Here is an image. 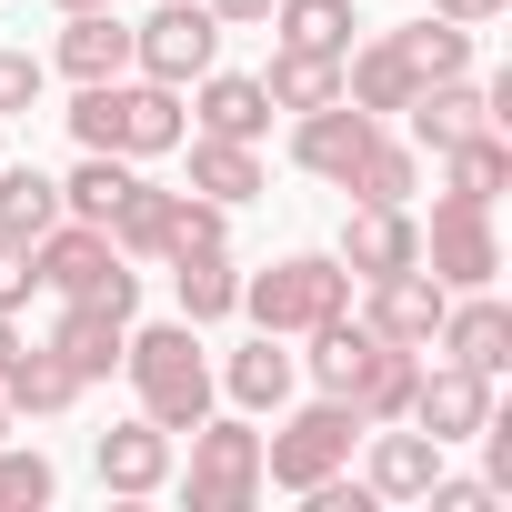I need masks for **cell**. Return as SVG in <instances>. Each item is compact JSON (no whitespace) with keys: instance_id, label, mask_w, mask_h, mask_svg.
Segmentation results:
<instances>
[{"instance_id":"obj_24","label":"cell","mask_w":512,"mask_h":512,"mask_svg":"<svg viewBox=\"0 0 512 512\" xmlns=\"http://www.w3.org/2000/svg\"><path fill=\"white\" fill-rule=\"evenodd\" d=\"M412 382H422V352H412V342H372L342 402H352L362 432H372V422H402V412H412Z\"/></svg>"},{"instance_id":"obj_23","label":"cell","mask_w":512,"mask_h":512,"mask_svg":"<svg viewBox=\"0 0 512 512\" xmlns=\"http://www.w3.org/2000/svg\"><path fill=\"white\" fill-rule=\"evenodd\" d=\"M121 342H131V312H101V302H61V322H51V352L81 382H111L121 372Z\"/></svg>"},{"instance_id":"obj_8","label":"cell","mask_w":512,"mask_h":512,"mask_svg":"<svg viewBox=\"0 0 512 512\" xmlns=\"http://www.w3.org/2000/svg\"><path fill=\"white\" fill-rule=\"evenodd\" d=\"M211 61H221V21L201 11V0H161L151 21H131V71H141V81L191 91Z\"/></svg>"},{"instance_id":"obj_33","label":"cell","mask_w":512,"mask_h":512,"mask_svg":"<svg viewBox=\"0 0 512 512\" xmlns=\"http://www.w3.org/2000/svg\"><path fill=\"white\" fill-rule=\"evenodd\" d=\"M131 171H141V161H111V151H81V161L61 171V211H71V221H111V201L131 191Z\"/></svg>"},{"instance_id":"obj_9","label":"cell","mask_w":512,"mask_h":512,"mask_svg":"<svg viewBox=\"0 0 512 512\" xmlns=\"http://www.w3.org/2000/svg\"><path fill=\"white\" fill-rule=\"evenodd\" d=\"M332 262H342L352 282L412 272V262H422V221H412V201H352V211H342V241H332Z\"/></svg>"},{"instance_id":"obj_38","label":"cell","mask_w":512,"mask_h":512,"mask_svg":"<svg viewBox=\"0 0 512 512\" xmlns=\"http://www.w3.org/2000/svg\"><path fill=\"white\" fill-rule=\"evenodd\" d=\"M201 11H211L221 31H262V21H272V0H201Z\"/></svg>"},{"instance_id":"obj_12","label":"cell","mask_w":512,"mask_h":512,"mask_svg":"<svg viewBox=\"0 0 512 512\" xmlns=\"http://www.w3.org/2000/svg\"><path fill=\"white\" fill-rule=\"evenodd\" d=\"M372 131H382V121H372V111H352V101L292 111V161H302L312 181H332V191H342V181H352V161L372 151Z\"/></svg>"},{"instance_id":"obj_26","label":"cell","mask_w":512,"mask_h":512,"mask_svg":"<svg viewBox=\"0 0 512 512\" xmlns=\"http://www.w3.org/2000/svg\"><path fill=\"white\" fill-rule=\"evenodd\" d=\"M262 91H272V111H322V101H342V61H332V51H292V41H272Z\"/></svg>"},{"instance_id":"obj_6","label":"cell","mask_w":512,"mask_h":512,"mask_svg":"<svg viewBox=\"0 0 512 512\" xmlns=\"http://www.w3.org/2000/svg\"><path fill=\"white\" fill-rule=\"evenodd\" d=\"M181 502L191 512H251L262 502V432H251V412H201L191 422Z\"/></svg>"},{"instance_id":"obj_18","label":"cell","mask_w":512,"mask_h":512,"mask_svg":"<svg viewBox=\"0 0 512 512\" xmlns=\"http://www.w3.org/2000/svg\"><path fill=\"white\" fill-rule=\"evenodd\" d=\"M0 392H11V412H21V422H61L91 382H81L51 342H11V362H0Z\"/></svg>"},{"instance_id":"obj_17","label":"cell","mask_w":512,"mask_h":512,"mask_svg":"<svg viewBox=\"0 0 512 512\" xmlns=\"http://www.w3.org/2000/svg\"><path fill=\"white\" fill-rule=\"evenodd\" d=\"M432 342H442V362H462V372H492V382H502V362H512V312H502L492 292H452Z\"/></svg>"},{"instance_id":"obj_40","label":"cell","mask_w":512,"mask_h":512,"mask_svg":"<svg viewBox=\"0 0 512 512\" xmlns=\"http://www.w3.org/2000/svg\"><path fill=\"white\" fill-rule=\"evenodd\" d=\"M51 11H121V0H51Z\"/></svg>"},{"instance_id":"obj_27","label":"cell","mask_w":512,"mask_h":512,"mask_svg":"<svg viewBox=\"0 0 512 512\" xmlns=\"http://www.w3.org/2000/svg\"><path fill=\"white\" fill-rule=\"evenodd\" d=\"M101 231H111V251H121V262H161V231H171V191L131 171V191L111 201V221H101Z\"/></svg>"},{"instance_id":"obj_37","label":"cell","mask_w":512,"mask_h":512,"mask_svg":"<svg viewBox=\"0 0 512 512\" xmlns=\"http://www.w3.org/2000/svg\"><path fill=\"white\" fill-rule=\"evenodd\" d=\"M41 292V272H31V241H0V312H21Z\"/></svg>"},{"instance_id":"obj_20","label":"cell","mask_w":512,"mask_h":512,"mask_svg":"<svg viewBox=\"0 0 512 512\" xmlns=\"http://www.w3.org/2000/svg\"><path fill=\"white\" fill-rule=\"evenodd\" d=\"M211 382L231 392V412H282V402H292V382H302V352H282V332H251Z\"/></svg>"},{"instance_id":"obj_2","label":"cell","mask_w":512,"mask_h":512,"mask_svg":"<svg viewBox=\"0 0 512 512\" xmlns=\"http://www.w3.org/2000/svg\"><path fill=\"white\" fill-rule=\"evenodd\" d=\"M121 372H131V392H141V412L181 442L211 402H221V382H211V352H201V332L171 312V322H151V332H131L121 342Z\"/></svg>"},{"instance_id":"obj_22","label":"cell","mask_w":512,"mask_h":512,"mask_svg":"<svg viewBox=\"0 0 512 512\" xmlns=\"http://www.w3.org/2000/svg\"><path fill=\"white\" fill-rule=\"evenodd\" d=\"M412 91H422V81H412V61L392 51V31H382V41H352V51H342V101H352V111L392 121V111H412Z\"/></svg>"},{"instance_id":"obj_34","label":"cell","mask_w":512,"mask_h":512,"mask_svg":"<svg viewBox=\"0 0 512 512\" xmlns=\"http://www.w3.org/2000/svg\"><path fill=\"white\" fill-rule=\"evenodd\" d=\"M191 251H231V211L201 191H171V231H161V262H191Z\"/></svg>"},{"instance_id":"obj_25","label":"cell","mask_w":512,"mask_h":512,"mask_svg":"<svg viewBox=\"0 0 512 512\" xmlns=\"http://www.w3.org/2000/svg\"><path fill=\"white\" fill-rule=\"evenodd\" d=\"M171 292H181V322L211 332L241 312V272H231V251H191V262H171Z\"/></svg>"},{"instance_id":"obj_19","label":"cell","mask_w":512,"mask_h":512,"mask_svg":"<svg viewBox=\"0 0 512 512\" xmlns=\"http://www.w3.org/2000/svg\"><path fill=\"white\" fill-rule=\"evenodd\" d=\"M51 71H61V81H121V71H131V21H121V11H61Z\"/></svg>"},{"instance_id":"obj_3","label":"cell","mask_w":512,"mask_h":512,"mask_svg":"<svg viewBox=\"0 0 512 512\" xmlns=\"http://www.w3.org/2000/svg\"><path fill=\"white\" fill-rule=\"evenodd\" d=\"M241 312H251V332L302 342V332H322L332 312H352V272L332 262V251H282L272 272H241Z\"/></svg>"},{"instance_id":"obj_16","label":"cell","mask_w":512,"mask_h":512,"mask_svg":"<svg viewBox=\"0 0 512 512\" xmlns=\"http://www.w3.org/2000/svg\"><path fill=\"white\" fill-rule=\"evenodd\" d=\"M191 131H211V141H262L272 131V91H262V71H201L191 81Z\"/></svg>"},{"instance_id":"obj_7","label":"cell","mask_w":512,"mask_h":512,"mask_svg":"<svg viewBox=\"0 0 512 512\" xmlns=\"http://www.w3.org/2000/svg\"><path fill=\"white\" fill-rule=\"evenodd\" d=\"M422 272H432L442 292H492V272H502L492 201H462V191L432 201V221H422Z\"/></svg>"},{"instance_id":"obj_39","label":"cell","mask_w":512,"mask_h":512,"mask_svg":"<svg viewBox=\"0 0 512 512\" xmlns=\"http://www.w3.org/2000/svg\"><path fill=\"white\" fill-rule=\"evenodd\" d=\"M432 11H442V21H462V31H482V21H502V11H512V0H432Z\"/></svg>"},{"instance_id":"obj_15","label":"cell","mask_w":512,"mask_h":512,"mask_svg":"<svg viewBox=\"0 0 512 512\" xmlns=\"http://www.w3.org/2000/svg\"><path fill=\"white\" fill-rule=\"evenodd\" d=\"M91 472H101V492H161L171 482V432L151 422V412H131V422H111L101 442H91Z\"/></svg>"},{"instance_id":"obj_11","label":"cell","mask_w":512,"mask_h":512,"mask_svg":"<svg viewBox=\"0 0 512 512\" xmlns=\"http://www.w3.org/2000/svg\"><path fill=\"white\" fill-rule=\"evenodd\" d=\"M352 452H362L372 502H422V492H432V472H442V442H432L422 422H372Z\"/></svg>"},{"instance_id":"obj_36","label":"cell","mask_w":512,"mask_h":512,"mask_svg":"<svg viewBox=\"0 0 512 512\" xmlns=\"http://www.w3.org/2000/svg\"><path fill=\"white\" fill-rule=\"evenodd\" d=\"M41 91H51V61L41 51H0V121L41 111Z\"/></svg>"},{"instance_id":"obj_30","label":"cell","mask_w":512,"mask_h":512,"mask_svg":"<svg viewBox=\"0 0 512 512\" xmlns=\"http://www.w3.org/2000/svg\"><path fill=\"white\" fill-rule=\"evenodd\" d=\"M392 51L412 61V81H452V71H472V31H462V21H442V11H432V21H402V31H392Z\"/></svg>"},{"instance_id":"obj_21","label":"cell","mask_w":512,"mask_h":512,"mask_svg":"<svg viewBox=\"0 0 512 512\" xmlns=\"http://www.w3.org/2000/svg\"><path fill=\"white\" fill-rule=\"evenodd\" d=\"M181 141H191V191H201V201L241 211V201H262V191H272L262 141H211V131H181Z\"/></svg>"},{"instance_id":"obj_29","label":"cell","mask_w":512,"mask_h":512,"mask_svg":"<svg viewBox=\"0 0 512 512\" xmlns=\"http://www.w3.org/2000/svg\"><path fill=\"white\" fill-rule=\"evenodd\" d=\"M262 31H282L292 51H332V61H342L362 21H352V0H272V21H262Z\"/></svg>"},{"instance_id":"obj_42","label":"cell","mask_w":512,"mask_h":512,"mask_svg":"<svg viewBox=\"0 0 512 512\" xmlns=\"http://www.w3.org/2000/svg\"><path fill=\"white\" fill-rule=\"evenodd\" d=\"M11 342H21V332H11V312H0V362H11Z\"/></svg>"},{"instance_id":"obj_32","label":"cell","mask_w":512,"mask_h":512,"mask_svg":"<svg viewBox=\"0 0 512 512\" xmlns=\"http://www.w3.org/2000/svg\"><path fill=\"white\" fill-rule=\"evenodd\" d=\"M442 161V191H462V201H492L502 181H512V141L502 131H472V141H452V151H432Z\"/></svg>"},{"instance_id":"obj_10","label":"cell","mask_w":512,"mask_h":512,"mask_svg":"<svg viewBox=\"0 0 512 512\" xmlns=\"http://www.w3.org/2000/svg\"><path fill=\"white\" fill-rule=\"evenodd\" d=\"M402 422H422L442 452L452 442H472L482 422H492V372H462V362H422V382H412V412Z\"/></svg>"},{"instance_id":"obj_5","label":"cell","mask_w":512,"mask_h":512,"mask_svg":"<svg viewBox=\"0 0 512 512\" xmlns=\"http://www.w3.org/2000/svg\"><path fill=\"white\" fill-rule=\"evenodd\" d=\"M31 272H41V292H61V302H101V312H141V272L111 251V231L101 221H51L41 241H31Z\"/></svg>"},{"instance_id":"obj_28","label":"cell","mask_w":512,"mask_h":512,"mask_svg":"<svg viewBox=\"0 0 512 512\" xmlns=\"http://www.w3.org/2000/svg\"><path fill=\"white\" fill-rule=\"evenodd\" d=\"M61 221V181L31 161H0V241H41Z\"/></svg>"},{"instance_id":"obj_31","label":"cell","mask_w":512,"mask_h":512,"mask_svg":"<svg viewBox=\"0 0 512 512\" xmlns=\"http://www.w3.org/2000/svg\"><path fill=\"white\" fill-rule=\"evenodd\" d=\"M352 201H412L422 191V151L412 141H392V131H372V151L352 161V181H342Z\"/></svg>"},{"instance_id":"obj_13","label":"cell","mask_w":512,"mask_h":512,"mask_svg":"<svg viewBox=\"0 0 512 512\" xmlns=\"http://www.w3.org/2000/svg\"><path fill=\"white\" fill-rule=\"evenodd\" d=\"M442 282L412 262V272H382V282H362V322L382 332V342H412V352H432V332H442Z\"/></svg>"},{"instance_id":"obj_1","label":"cell","mask_w":512,"mask_h":512,"mask_svg":"<svg viewBox=\"0 0 512 512\" xmlns=\"http://www.w3.org/2000/svg\"><path fill=\"white\" fill-rule=\"evenodd\" d=\"M61 121H71L81 151H111V161H161V151H181V131H191L181 91H171V81H141V71H121V81H81Z\"/></svg>"},{"instance_id":"obj_35","label":"cell","mask_w":512,"mask_h":512,"mask_svg":"<svg viewBox=\"0 0 512 512\" xmlns=\"http://www.w3.org/2000/svg\"><path fill=\"white\" fill-rule=\"evenodd\" d=\"M61 492V472L41 462V452H11V442H0V502H11V512H41Z\"/></svg>"},{"instance_id":"obj_4","label":"cell","mask_w":512,"mask_h":512,"mask_svg":"<svg viewBox=\"0 0 512 512\" xmlns=\"http://www.w3.org/2000/svg\"><path fill=\"white\" fill-rule=\"evenodd\" d=\"M352 442H362V412H352L342 392H312L302 412H282V422L262 432V482H272V492H312V482L352 472Z\"/></svg>"},{"instance_id":"obj_14","label":"cell","mask_w":512,"mask_h":512,"mask_svg":"<svg viewBox=\"0 0 512 512\" xmlns=\"http://www.w3.org/2000/svg\"><path fill=\"white\" fill-rule=\"evenodd\" d=\"M402 121H412V151H452V141H472V131H502V121H492V91H482L472 71H452V81H422Z\"/></svg>"},{"instance_id":"obj_41","label":"cell","mask_w":512,"mask_h":512,"mask_svg":"<svg viewBox=\"0 0 512 512\" xmlns=\"http://www.w3.org/2000/svg\"><path fill=\"white\" fill-rule=\"evenodd\" d=\"M11 432H21V412H11V392H0V442H11Z\"/></svg>"}]
</instances>
